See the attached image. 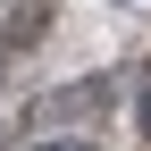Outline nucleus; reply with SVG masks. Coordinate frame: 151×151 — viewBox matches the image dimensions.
Returning a JSON list of instances; mask_svg holds the SVG:
<instances>
[{
	"label": "nucleus",
	"instance_id": "f257e3e1",
	"mask_svg": "<svg viewBox=\"0 0 151 151\" xmlns=\"http://www.w3.org/2000/svg\"><path fill=\"white\" fill-rule=\"evenodd\" d=\"M134 118H143V143H151V76H143V109H134Z\"/></svg>",
	"mask_w": 151,
	"mask_h": 151
},
{
	"label": "nucleus",
	"instance_id": "f03ea898",
	"mask_svg": "<svg viewBox=\"0 0 151 151\" xmlns=\"http://www.w3.org/2000/svg\"><path fill=\"white\" fill-rule=\"evenodd\" d=\"M34 151H92V143H34Z\"/></svg>",
	"mask_w": 151,
	"mask_h": 151
}]
</instances>
